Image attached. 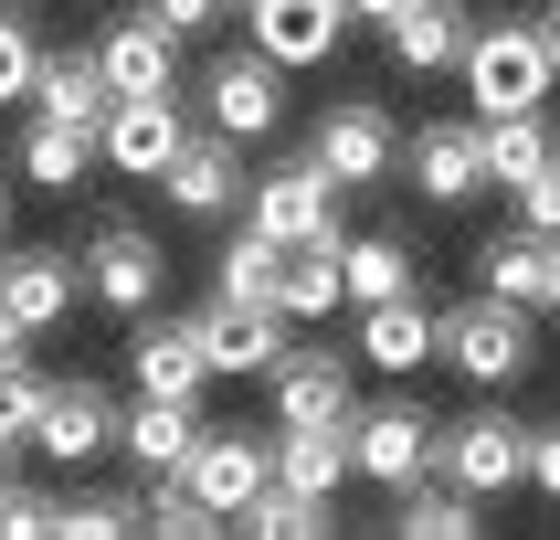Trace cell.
Wrapping results in <instances>:
<instances>
[{
  "label": "cell",
  "instance_id": "cell-37",
  "mask_svg": "<svg viewBox=\"0 0 560 540\" xmlns=\"http://www.w3.org/2000/svg\"><path fill=\"white\" fill-rule=\"evenodd\" d=\"M54 530H63V498L11 476V487H0V540H54Z\"/></svg>",
  "mask_w": 560,
  "mask_h": 540
},
{
  "label": "cell",
  "instance_id": "cell-26",
  "mask_svg": "<svg viewBox=\"0 0 560 540\" xmlns=\"http://www.w3.org/2000/svg\"><path fill=\"white\" fill-rule=\"evenodd\" d=\"M392 530L402 540H476L487 530V498L455 487V476H412V487H392Z\"/></svg>",
  "mask_w": 560,
  "mask_h": 540
},
{
  "label": "cell",
  "instance_id": "cell-1",
  "mask_svg": "<svg viewBox=\"0 0 560 540\" xmlns=\"http://www.w3.org/2000/svg\"><path fill=\"white\" fill-rule=\"evenodd\" d=\"M466 95H476V117H518V106H550V43H539V22H476L466 43Z\"/></svg>",
  "mask_w": 560,
  "mask_h": 540
},
{
  "label": "cell",
  "instance_id": "cell-35",
  "mask_svg": "<svg viewBox=\"0 0 560 540\" xmlns=\"http://www.w3.org/2000/svg\"><path fill=\"white\" fill-rule=\"evenodd\" d=\"M43 403H54V381L32 371V360H0V435H22V445H32Z\"/></svg>",
  "mask_w": 560,
  "mask_h": 540
},
{
  "label": "cell",
  "instance_id": "cell-42",
  "mask_svg": "<svg viewBox=\"0 0 560 540\" xmlns=\"http://www.w3.org/2000/svg\"><path fill=\"white\" fill-rule=\"evenodd\" d=\"M392 11H402V0H349V22H392Z\"/></svg>",
  "mask_w": 560,
  "mask_h": 540
},
{
  "label": "cell",
  "instance_id": "cell-27",
  "mask_svg": "<svg viewBox=\"0 0 560 540\" xmlns=\"http://www.w3.org/2000/svg\"><path fill=\"white\" fill-rule=\"evenodd\" d=\"M32 106L63 127H106V106H117V85H106V64L95 54H43V74H32Z\"/></svg>",
  "mask_w": 560,
  "mask_h": 540
},
{
  "label": "cell",
  "instance_id": "cell-46",
  "mask_svg": "<svg viewBox=\"0 0 560 540\" xmlns=\"http://www.w3.org/2000/svg\"><path fill=\"white\" fill-rule=\"evenodd\" d=\"M550 318H560V265H550Z\"/></svg>",
  "mask_w": 560,
  "mask_h": 540
},
{
  "label": "cell",
  "instance_id": "cell-36",
  "mask_svg": "<svg viewBox=\"0 0 560 540\" xmlns=\"http://www.w3.org/2000/svg\"><path fill=\"white\" fill-rule=\"evenodd\" d=\"M32 74H43V43L22 11H0V106H32Z\"/></svg>",
  "mask_w": 560,
  "mask_h": 540
},
{
  "label": "cell",
  "instance_id": "cell-15",
  "mask_svg": "<svg viewBox=\"0 0 560 540\" xmlns=\"http://www.w3.org/2000/svg\"><path fill=\"white\" fill-rule=\"evenodd\" d=\"M402 170H412L423 202H476V191H487V127H476V117L412 127V138H402Z\"/></svg>",
  "mask_w": 560,
  "mask_h": 540
},
{
  "label": "cell",
  "instance_id": "cell-24",
  "mask_svg": "<svg viewBox=\"0 0 560 540\" xmlns=\"http://www.w3.org/2000/svg\"><path fill=\"white\" fill-rule=\"evenodd\" d=\"M349 476H360V467H349V424H276V487L339 508Z\"/></svg>",
  "mask_w": 560,
  "mask_h": 540
},
{
  "label": "cell",
  "instance_id": "cell-31",
  "mask_svg": "<svg viewBox=\"0 0 560 540\" xmlns=\"http://www.w3.org/2000/svg\"><path fill=\"white\" fill-rule=\"evenodd\" d=\"M276 276H285V244L276 233H233V244L212 254V297H244V308H276Z\"/></svg>",
  "mask_w": 560,
  "mask_h": 540
},
{
  "label": "cell",
  "instance_id": "cell-2",
  "mask_svg": "<svg viewBox=\"0 0 560 540\" xmlns=\"http://www.w3.org/2000/svg\"><path fill=\"white\" fill-rule=\"evenodd\" d=\"M434 476H455V487H476V498H508V487H529V424L487 392L476 413H455L434 445Z\"/></svg>",
  "mask_w": 560,
  "mask_h": 540
},
{
  "label": "cell",
  "instance_id": "cell-28",
  "mask_svg": "<svg viewBox=\"0 0 560 540\" xmlns=\"http://www.w3.org/2000/svg\"><path fill=\"white\" fill-rule=\"evenodd\" d=\"M85 170H95V127H63V117L32 106V127H22V181L32 191H85Z\"/></svg>",
  "mask_w": 560,
  "mask_h": 540
},
{
  "label": "cell",
  "instance_id": "cell-19",
  "mask_svg": "<svg viewBox=\"0 0 560 540\" xmlns=\"http://www.w3.org/2000/svg\"><path fill=\"white\" fill-rule=\"evenodd\" d=\"M360 360L392 381H412L423 360H444V318L423 308V286L412 297H381V308H360Z\"/></svg>",
  "mask_w": 560,
  "mask_h": 540
},
{
  "label": "cell",
  "instance_id": "cell-34",
  "mask_svg": "<svg viewBox=\"0 0 560 540\" xmlns=\"http://www.w3.org/2000/svg\"><path fill=\"white\" fill-rule=\"evenodd\" d=\"M244 540H328V498H296V487H265V498H244V519H233Z\"/></svg>",
  "mask_w": 560,
  "mask_h": 540
},
{
  "label": "cell",
  "instance_id": "cell-17",
  "mask_svg": "<svg viewBox=\"0 0 560 540\" xmlns=\"http://www.w3.org/2000/svg\"><path fill=\"white\" fill-rule=\"evenodd\" d=\"M244 32L254 54H276L296 74V64H328L349 43V0H244Z\"/></svg>",
  "mask_w": 560,
  "mask_h": 540
},
{
  "label": "cell",
  "instance_id": "cell-45",
  "mask_svg": "<svg viewBox=\"0 0 560 540\" xmlns=\"http://www.w3.org/2000/svg\"><path fill=\"white\" fill-rule=\"evenodd\" d=\"M0 244H11V191H0Z\"/></svg>",
  "mask_w": 560,
  "mask_h": 540
},
{
  "label": "cell",
  "instance_id": "cell-8",
  "mask_svg": "<svg viewBox=\"0 0 560 540\" xmlns=\"http://www.w3.org/2000/svg\"><path fill=\"white\" fill-rule=\"evenodd\" d=\"M85 297H95V308H117V318H149L159 297H170V254H159V233H138V222H95Z\"/></svg>",
  "mask_w": 560,
  "mask_h": 540
},
{
  "label": "cell",
  "instance_id": "cell-22",
  "mask_svg": "<svg viewBox=\"0 0 560 540\" xmlns=\"http://www.w3.org/2000/svg\"><path fill=\"white\" fill-rule=\"evenodd\" d=\"M32 445H43L54 467H95V456L117 445V403H106L95 381H54V403H43V424H32Z\"/></svg>",
  "mask_w": 560,
  "mask_h": 540
},
{
  "label": "cell",
  "instance_id": "cell-5",
  "mask_svg": "<svg viewBox=\"0 0 560 540\" xmlns=\"http://www.w3.org/2000/svg\"><path fill=\"white\" fill-rule=\"evenodd\" d=\"M434 445H444V424L412 403V392L349 413V467L371 476V487H412V476H434Z\"/></svg>",
  "mask_w": 560,
  "mask_h": 540
},
{
  "label": "cell",
  "instance_id": "cell-14",
  "mask_svg": "<svg viewBox=\"0 0 560 540\" xmlns=\"http://www.w3.org/2000/svg\"><path fill=\"white\" fill-rule=\"evenodd\" d=\"M349 360H360V349H307V340H285V360L265 371V392H276V424H349V413H360V392H349Z\"/></svg>",
  "mask_w": 560,
  "mask_h": 540
},
{
  "label": "cell",
  "instance_id": "cell-3",
  "mask_svg": "<svg viewBox=\"0 0 560 540\" xmlns=\"http://www.w3.org/2000/svg\"><path fill=\"white\" fill-rule=\"evenodd\" d=\"M529 318H539V308H508V297H487V286H476L466 308L444 318V360H455L476 392H508V381H529V360H539Z\"/></svg>",
  "mask_w": 560,
  "mask_h": 540
},
{
  "label": "cell",
  "instance_id": "cell-9",
  "mask_svg": "<svg viewBox=\"0 0 560 540\" xmlns=\"http://www.w3.org/2000/svg\"><path fill=\"white\" fill-rule=\"evenodd\" d=\"M201 117H212L222 138H276V127H285V64L276 54H212V74H201Z\"/></svg>",
  "mask_w": 560,
  "mask_h": 540
},
{
  "label": "cell",
  "instance_id": "cell-30",
  "mask_svg": "<svg viewBox=\"0 0 560 540\" xmlns=\"http://www.w3.org/2000/svg\"><path fill=\"white\" fill-rule=\"evenodd\" d=\"M476 127H487V181H498V191H518L529 170H550V159H560V138H550L539 106H518V117H476Z\"/></svg>",
  "mask_w": 560,
  "mask_h": 540
},
{
  "label": "cell",
  "instance_id": "cell-12",
  "mask_svg": "<svg viewBox=\"0 0 560 540\" xmlns=\"http://www.w3.org/2000/svg\"><path fill=\"white\" fill-rule=\"evenodd\" d=\"M190 487L222 508V519H244V498H265L276 487V435H244V424H201V445H190Z\"/></svg>",
  "mask_w": 560,
  "mask_h": 540
},
{
  "label": "cell",
  "instance_id": "cell-6",
  "mask_svg": "<svg viewBox=\"0 0 560 540\" xmlns=\"http://www.w3.org/2000/svg\"><path fill=\"white\" fill-rule=\"evenodd\" d=\"M244 222L276 233V244H317V233H339V181L296 149V159H276V170L244 181Z\"/></svg>",
  "mask_w": 560,
  "mask_h": 540
},
{
  "label": "cell",
  "instance_id": "cell-47",
  "mask_svg": "<svg viewBox=\"0 0 560 540\" xmlns=\"http://www.w3.org/2000/svg\"><path fill=\"white\" fill-rule=\"evenodd\" d=\"M550 11H560V0H550Z\"/></svg>",
  "mask_w": 560,
  "mask_h": 540
},
{
  "label": "cell",
  "instance_id": "cell-16",
  "mask_svg": "<svg viewBox=\"0 0 560 540\" xmlns=\"http://www.w3.org/2000/svg\"><path fill=\"white\" fill-rule=\"evenodd\" d=\"M285 308H244V297H212L201 308V349H212V381H265L285 360Z\"/></svg>",
  "mask_w": 560,
  "mask_h": 540
},
{
  "label": "cell",
  "instance_id": "cell-40",
  "mask_svg": "<svg viewBox=\"0 0 560 540\" xmlns=\"http://www.w3.org/2000/svg\"><path fill=\"white\" fill-rule=\"evenodd\" d=\"M529 487L560 498V424H529Z\"/></svg>",
  "mask_w": 560,
  "mask_h": 540
},
{
  "label": "cell",
  "instance_id": "cell-18",
  "mask_svg": "<svg viewBox=\"0 0 560 540\" xmlns=\"http://www.w3.org/2000/svg\"><path fill=\"white\" fill-rule=\"evenodd\" d=\"M95 64H106L117 95H170L180 85V32L159 22V11H117V22L95 32Z\"/></svg>",
  "mask_w": 560,
  "mask_h": 540
},
{
  "label": "cell",
  "instance_id": "cell-43",
  "mask_svg": "<svg viewBox=\"0 0 560 540\" xmlns=\"http://www.w3.org/2000/svg\"><path fill=\"white\" fill-rule=\"evenodd\" d=\"M539 43H550V74H560V11H550V22H539Z\"/></svg>",
  "mask_w": 560,
  "mask_h": 540
},
{
  "label": "cell",
  "instance_id": "cell-20",
  "mask_svg": "<svg viewBox=\"0 0 560 540\" xmlns=\"http://www.w3.org/2000/svg\"><path fill=\"white\" fill-rule=\"evenodd\" d=\"M381 43H392V64H402V74H444V64H466L476 11H466V0H402V11L381 22Z\"/></svg>",
  "mask_w": 560,
  "mask_h": 540
},
{
  "label": "cell",
  "instance_id": "cell-21",
  "mask_svg": "<svg viewBox=\"0 0 560 540\" xmlns=\"http://www.w3.org/2000/svg\"><path fill=\"white\" fill-rule=\"evenodd\" d=\"M117 445L138 476H170L190 467V445H201V403H180V392H138V403L117 413Z\"/></svg>",
  "mask_w": 560,
  "mask_h": 540
},
{
  "label": "cell",
  "instance_id": "cell-39",
  "mask_svg": "<svg viewBox=\"0 0 560 540\" xmlns=\"http://www.w3.org/2000/svg\"><path fill=\"white\" fill-rule=\"evenodd\" d=\"M138 11H159V22H170V32L190 43V32H212L222 11H233V0H138Z\"/></svg>",
  "mask_w": 560,
  "mask_h": 540
},
{
  "label": "cell",
  "instance_id": "cell-11",
  "mask_svg": "<svg viewBox=\"0 0 560 540\" xmlns=\"http://www.w3.org/2000/svg\"><path fill=\"white\" fill-rule=\"evenodd\" d=\"M159 191H170V212H190V222H233L244 212V138L190 127V149L159 170Z\"/></svg>",
  "mask_w": 560,
  "mask_h": 540
},
{
  "label": "cell",
  "instance_id": "cell-44",
  "mask_svg": "<svg viewBox=\"0 0 560 540\" xmlns=\"http://www.w3.org/2000/svg\"><path fill=\"white\" fill-rule=\"evenodd\" d=\"M11 456H22V435H0V487H11Z\"/></svg>",
  "mask_w": 560,
  "mask_h": 540
},
{
  "label": "cell",
  "instance_id": "cell-23",
  "mask_svg": "<svg viewBox=\"0 0 560 540\" xmlns=\"http://www.w3.org/2000/svg\"><path fill=\"white\" fill-rule=\"evenodd\" d=\"M550 265H560V233H529V222L476 244V286L508 297V308H550Z\"/></svg>",
  "mask_w": 560,
  "mask_h": 540
},
{
  "label": "cell",
  "instance_id": "cell-7",
  "mask_svg": "<svg viewBox=\"0 0 560 540\" xmlns=\"http://www.w3.org/2000/svg\"><path fill=\"white\" fill-rule=\"evenodd\" d=\"M180 149H190L180 85H170V95H117V106H106V127H95V159H106L117 181H159Z\"/></svg>",
  "mask_w": 560,
  "mask_h": 540
},
{
  "label": "cell",
  "instance_id": "cell-33",
  "mask_svg": "<svg viewBox=\"0 0 560 540\" xmlns=\"http://www.w3.org/2000/svg\"><path fill=\"white\" fill-rule=\"evenodd\" d=\"M54 540H138V487H63Z\"/></svg>",
  "mask_w": 560,
  "mask_h": 540
},
{
  "label": "cell",
  "instance_id": "cell-10",
  "mask_svg": "<svg viewBox=\"0 0 560 540\" xmlns=\"http://www.w3.org/2000/svg\"><path fill=\"white\" fill-rule=\"evenodd\" d=\"M127 381H138V392H180V403H201V392H212L201 318H170V308L127 318Z\"/></svg>",
  "mask_w": 560,
  "mask_h": 540
},
{
  "label": "cell",
  "instance_id": "cell-32",
  "mask_svg": "<svg viewBox=\"0 0 560 540\" xmlns=\"http://www.w3.org/2000/svg\"><path fill=\"white\" fill-rule=\"evenodd\" d=\"M339 276H349V308H381V297H412V265L392 233H349V254H339Z\"/></svg>",
  "mask_w": 560,
  "mask_h": 540
},
{
  "label": "cell",
  "instance_id": "cell-29",
  "mask_svg": "<svg viewBox=\"0 0 560 540\" xmlns=\"http://www.w3.org/2000/svg\"><path fill=\"white\" fill-rule=\"evenodd\" d=\"M138 530H149V540H212V530H233V519H222V508L201 498L180 467H170V476H149V487H138Z\"/></svg>",
  "mask_w": 560,
  "mask_h": 540
},
{
  "label": "cell",
  "instance_id": "cell-38",
  "mask_svg": "<svg viewBox=\"0 0 560 540\" xmlns=\"http://www.w3.org/2000/svg\"><path fill=\"white\" fill-rule=\"evenodd\" d=\"M508 202H518V222H529V233H560V159H550V170H529Z\"/></svg>",
  "mask_w": 560,
  "mask_h": 540
},
{
  "label": "cell",
  "instance_id": "cell-4",
  "mask_svg": "<svg viewBox=\"0 0 560 540\" xmlns=\"http://www.w3.org/2000/svg\"><path fill=\"white\" fill-rule=\"evenodd\" d=\"M307 159H317L339 191H381L392 170H402V127H392L381 95H339V106L307 127Z\"/></svg>",
  "mask_w": 560,
  "mask_h": 540
},
{
  "label": "cell",
  "instance_id": "cell-13",
  "mask_svg": "<svg viewBox=\"0 0 560 540\" xmlns=\"http://www.w3.org/2000/svg\"><path fill=\"white\" fill-rule=\"evenodd\" d=\"M0 297H11V318L43 340V329H63L74 297H85V254H63V244H0Z\"/></svg>",
  "mask_w": 560,
  "mask_h": 540
},
{
  "label": "cell",
  "instance_id": "cell-41",
  "mask_svg": "<svg viewBox=\"0 0 560 540\" xmlns=\"http://www.w3.org/2000/svg\"><path fill=\"white\" fill-rule=\"evenodd\" d=\"M22 340H32V329L11 318V297H0V360H22Z\"/></svg>",
  "mask_w": 560,
  "mask_h": 540
},
{
  "label": "cell",
  "instance_id": "cell-25",
  "mask_svg": "<svg viewBox=\"0 0 560 540\" xmlns=\"http://www.w3.org/2000/svg\"><path fill=\"white\" fill-rule=\"evenodd\" d=\"M349 233H317V244H285V276H276V308L285 329H317L328 308H349V276H339Z\"/></svg>",
  "mask_w": 560,
  "mask_h": 540
}]
</instances>
